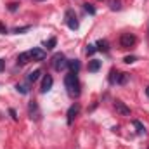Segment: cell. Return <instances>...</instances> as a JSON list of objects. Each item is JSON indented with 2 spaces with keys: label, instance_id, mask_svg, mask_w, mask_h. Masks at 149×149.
I'll return each mask as SVG.
<instances>
[{
  "label": "cell",
  "instance_id": "cell-1",
  "mask_svg": "<svg viewBox=\"0 0 149 149\" xmlns=\"http://www.w3.org/2000/svg\"><path fill=\"white\" fill-rule=\"evenodd\" d=\"M45 59V50L42 49H30L26 52H21L17 56V64H26L30 61H43Z\"/></svg>",
  "mask_w": 149,
  "mask_h": 149
},
{
  "label": "cell",
  "instance_id": "cell-2",
  "mask_svg": "<svg viewBox=\"0 0 149 149\" xmlns=\"http://www.w3.org/2000/svg\"><path fill=\"white\" fill-rule=\"evenodd\" d=\"M64 87H66V90H68V94L71 95V97H78L80 95V80H78V74L73 73V71H70V73L64 76Z\"/></svg>",
  "mask_w": 149,
  "mask_h": 149
},
{
  "label": "cell",
  "instance_id": "cell-3",
  "mask_svg": "<svg viewBox=\"0 0 149 149\" xmlns=\"http://www.w3.org/2000/svg\"><path fill=\"white\" fill-rule=\"evenodd\" d=\"M52 68H54L56 71L66 70V68H68V59H66V56L61 54V52H57V54L52 57Z\"/></svg>",
  "mask_w": 149,
  "mask_h": 149
},
{
  "label": "cell",
  "instance_id": "cell-4",
  "mask_svg": "<svg viewBox=\"0 0 149 149\" xmlns=\"http://www.w3.org/2000/svg\"><path fill=\"white\" fill-rule=\"evenodd\" d=\"M135 43H137V38H135V35H132V33H123L120 37V45L123 49H132Z\"/></svg>",
  "mask_w": 149,
  "mask_h": 149
},
{
  "label": "cell",
  "instance_id": "cell-5",
  "mask_svg": "<svg viewBox=\"0 0 149 149\" xmlns=\"http://www.w3.org/2000/svg\"><path fill=\"white\" fill-rule=\"evenodd\" d=\"M64 21H66V24H68L70 30H78V26H80V24H78V19H76V16H74V10H71V9L66 10Z\"/></svg>",
  "mask_w": 149,
  "mask_h": 149
},
{
  "label": "cell",
  "instance_id": "cell-6",
  "mask_svg": "<svg viewBox=\"0 0 149 149\" xmlns=\"http://www.w3.org/2000/svg\"><path fill=\"white\" fill-rule=\"evenodd\" d=\"M128 80V74L127 73H118V71H113L111 76H109V81L111 83H116V85H125Z\"/></svg>",
  "mask_w": 149,
  "mask_h": 149
},
{
  "label": "cell",
  "instance_id": "cell-7",
  "mask_svg": "<svg viewBox=\"0 0 149 149\" xmlns=\"http://www.w3.org/2000/svg\"><path fill=\"white\" fill-rule=\"evenodd\" d=\"M78 113H80V104H78V102L71 104V108L68 109V114H66V116H68V125H71V123H73L74 118L78 116Z\"/></svg>",
  "mask_w": 149,
  "mask_h": 149
},
{
  "label": "cell",
  "instance_id": "cell-8",
  "mask_svg": "<svg viewBox=\"0 0 149 149\" xmlns=\"http://www.w3.org/2000/svg\"><path fill=\"white\" fill-rule=\"evenodd\" d=\"M52 83H54V80H52V76H50V74H45V76H43V80H42V87H40V90H42V94H45V92H49V90L52 88Z\"/></svg>",
  "mask_w": 149,
  "mask_h": 149
},
{
  "label": "cell",
  "instance_id": "cell-9",
  "mask_svg": "<svg viewBox=\"0 0 149 149\" xmlns=\"http://www.w3.org/2000/svg\"><path fill=\"white\" fill-rule=\"evenodd\" d=\"M114 109H116V113H120L121 116H130V108H127L121 101H114Z\"/></svg>",
  "mask_w": 149,
  "mask_h": 149
},
{
  "label": "cell",
  "instance_id": "cell-10",
  "mask_svg": "<svg viewBox=\"0 0 149 149\" xmlns=\"http://www.w3.org/2000/svg\"><path fill=\"white\" fill-rule=\"evenodd\" d=\"M30 118L31 120H38L40 118V109H38V104L35 101L30 102Z\"/></svg>",
  "mask_w": 149,
  "mask_h": 149
},
{
  "label": "cell",
  "instance_id": "cell-11",
  "mask_svg": "<svg viewBox=\"0 0 149 149\" xmlns=\"http://www.w3.org/2000/svg\"><path fill=\"white\" fill-rule=\"evenodd\" d=\"M99 68H101V61H97V59H92V61H88V71H90V73H95V71H99Z\"/></svg>",
  "mask_w": 149,
  "mask_h": 149
},
{
  "label": "cell",
  "instance_id": "cell-12",
  "mask_svg": "<svg viewBox=\"0 0 149 149\" xmlns=\"http://www.w3.org/2000/svg\"><path fill=\"white\" fill-rule=\"evenodd\" d=\"M95 47H97V50H102V52H108V50H109V43H108V40H99Z\"/></svg>",
  "mask_w": 149,
  "mask_h": 149
},
{
  "label": "cell",
  "instance_id": "cell-13",
  "mask_svg": "<svg viewBox=\"0 0 149 149\" xmlns=\"http://www.w3.org/2000/svg\"><path fill=\"white\" fill-rule=\"evenodd\" d=\"M68 66L71 68V71L73 73L78 74V71H80V61L78 59H73V61H68Z\"/></svg>",
  "mask_w": 149,
  "mask_h": 149
},
{
  "label": "cell",
  "instance_id": "cell-14",
  "mask_svg": "<svg viewBox=\"0 0 149 149\" xmlns=\"http://www.w3.org/2000/svg\"><path fill=\"white\" fill-rule=\"evenodd\" d=\"M40 74H42V71H40V70H35V71H31V73L28 74V81H30V83H35L38 78H40Z\"/></svg>",
  "mask_w": 149,
  "mask_h": 149
},
{
  "label": "cell",
  "instance_id": "cell-15",
  "mask_svg": "<svg viewBox=\"0 0 149 149\" xmlns=\"http://www.w3.org/2000/svg\"><path fill=\"white\" fill-rule=\"evenodd\" d=\"M109 9L111 10H120L121 9V0H109Z\"/></svg>",
  "mask_w": 149,
  "mask_h": 149
},
{
  "label": "cell",
  "instance_id": "cell-16",
  "mask_svg": "<svg viewBox=\"0 0 149 149\" xmlns=\"http://www.w3.org/2000/svg\"><path fill=\"white\" fill-rule=\"evenodd\" d=\"M134 127L137 128V134H141V135H142V134H146V128L142 127V123H141V121H137V120H135V121H134Z\"/></svg>",
  "mask_w": 149,
  "mask_h": 149
},
{
  "label": "cell",
  "instance_id": "cell-17",
  "mask_svg": "<svg viewBox=\"0 0 149 149\" xmlns=\"http://www.w3.org/2000/svg\"><path fill=\"white\" fill-rule=\"evenodd\" d=\"M95 52H97V47H95L94 43H88V45H87V56H94Z\"/></svg>",
  "mask_w": 149,
  "mask_h": 149
},
{
  "label": "cell",
  "instance_id": "cell-18",
  "mask_svg": "<svg viewBox=\"0 0 149 149\" xmlns=\"http://www.w3.org/2000/svg\"><path fill=\"white\" fill-rule=\"evenodd\" d=\"M28 30H31V26H30V24H28V26H21V28H14V30H12V33H17V35H19V33L28 31Z\"/></svg>",
  "mask_w": 149,
  "mask_h": 149
},
{
  "label": "cell",
  "instance_id": "cell-19",
  "mask_svg": "<svg viewBox=\"0 0 149 149\" xmlns=\"http://www.w3.org/2000/svg\"><path fill=\"white\" fill-rule=\"evenodd\" d=\"M16 90H17V92H21V94H28V92H30V90H28V87H26V85H23V83H17V85H16Z\"/></svg>",
  "mask_w": 149,
  "mask_h": 149
},
{
  "label": "cell",
  "instance_id": "cell-20",
  "mask_svg": "<svg viewBox=\"0 0 149 149\" xmlns=\"http://www.w3.org/2000/svg\"><path fill=\"white\" fill-rule=\"evenodd\" d=\"M56 43H57V40H56V38H50L49 42H45V47H47V50L54 49V47H56Z\"/></svg>",
  "mask_w": 149,
  "mask_h": 149
},
{
  "label": "cell",
  "instance_id": "cell-21",
  "mask_svg": "<svg viewBox=\"0 0 149 149\" xmlns=\"http://www.w3.org/2000/svg\"><path fill=\"white\" fill-rule=\"evenodd\" d=\"M83 7H85V10H87L88 14H92V16L95 14V9H94V7H92L90 3H83Z\"/></svg>",
  "mask_w": 149,
  "mask_h": 149
},
{
  "label": "cell",
  "instance_id": "cell-22",
  "mask_svg": "<svg viewBox=\"0 0 149 149\" xmlns=\"http://www.w3.org/2000/svg\"><path fill=\"white\" fill-rule=\"evenodd\" d=\"M123 61H125L127 64H130V63H135V57H134V56H127V57H125Z\"/></svg>",
  "mask_w": 149,
  "mask_h": 149
},
{
  "label": "cell",
  "instance_id": "cell-23",
  "mask_svg": "<svg viewBox=\"0 0 149 149\" xmlns=\"http://www.w3.org/2000/svg\"><path fill=\"white\" fill-rule=\"evenodd\" d=\"M0 33H7V28H5L2 23H0Z\"/></svg>",
  "mask_w": 149,
  "mask_h": 149
},
{
  "label": "cell",
  "instance_id": "cell-24",
  "mask_svg": "<svg viewBox=\"0 0 149 149\" xmlns=\"http://www.w3.org/2000/svg\"><path fill=\"white\" fill-rule=\"evenodd\" d=\"M3 68H5V61H3V59H0V71H2Z\"/></svg>",
  "mask_w": 149,
  "mask_h": 149
},
{
  "label": "cell",
  "instance_id": "cell-25",
  "mask_svg": "<svg viewBox=\"0 0 149 149\" xmlns=\"http://www.w3.org/2000/svg\"><path fill=\"white\" fill-rule=\"evenodd\" d=\"M9 113H10V116H12L14 120H17V116H16V111H14V109H10V111H9Z\"/></svg>",
  "mask_w": 149,
  "mask_h": 149
},
{
  "label": "cell",
  "instance_id": "cell-26",
  "mask_svg": "<svg viewBox=\"0 0 149 149\" xmlns=\"http://www.w3.org/2000/svg\"><path fill=\"white\" fill-rule=\"evenodd\" d=\"M146 95L149 97V85H148V88H146Z\"/></svg>",
  "mask_w": 149,
  "mask_h": 149
},
{
  "label": "cell",
  "instance_id": "cell-27",
  "mask_svg": "<svg viewBox=\"0 0 149 149\" xmlns=\"http://www.w3.org/2000/svg\"><path fill=\"white\" fill-rule=\"evenodd\" d=\"M37 2H43V0H37Z\"/></svg>",
  "mask_w": 149,
  "mask_h": 149
}]
</instances>
